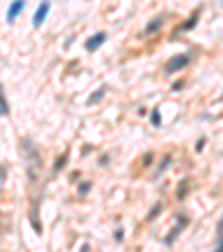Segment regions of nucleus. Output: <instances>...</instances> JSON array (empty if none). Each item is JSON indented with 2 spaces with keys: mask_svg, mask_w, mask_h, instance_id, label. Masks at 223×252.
Here are the masks:
<instances>
[{
  "mask_svg": "<svg viewBox=\"0 0 223 252\" xmlns=\"http://www.w3.org/2000/svg\"><path fill=\"white\" fill-rule=\"evenodd\" d=\"M190 63H192V54H176V56H172L170 60L165 63L163 72L167 74V76H172V74H179L181 69H186Z\"/></svg>",
  "mask_w": 223,
  "mask_h": 252,
  "instance_id": "1",
  "label": "nucleus"
},
{
  "mask_svg": "<svg viewBox=\"0 0 223 252\" xmlns=\"http://www.w3.org/2000/svg\"><path fill=\"white\" fill-rule=\"evenodd\" d=\"M49 9H52V2H49V0H43V2L36 7V11H34V20H32V25L36 27V29H38V27H43V22H45V18H47Z\"/></svg>",
  "mask_w": 223,
  "mask_h": 252,
  "instance_id": "2",
  "label": "nucleus"
},
{
  "mask_svg": "<svg viewBox=\"0 0 223 252\" xmlns=\"http://www.w3.org/2000/svg\"><path fill=\"white\" fill-rule=\"evenodd\" d=\"M25 2H27V0H14V2L9 5V9H7V22H9V25H14V22H16V18L22 14V9H25Z\"/></svg>",
  "mask_w": 223,
  "mask_h": 252,
  "instance_id": "3",
  "label": "nucleus"
},
{
  "mask_svg": "<svg viewBox=\"0 0 223 252\" xmlns=\"http://www.w3.org/2000/svg\"><path fill=\"white\" fill-rule=\"evenodd\" d=\"M107 38H110V36H107V32H96L94 36H92L90 40L85 42V49H87V52H96V49L101 47V45H105Z\"/></svg>",
  "mask_w": 223,
  "mask_h": 252,
  "instance_id": "4",
  "label": "nucleus"
},
{
  "mask_svg": "<svg viewBox=\"0 0 223 252\" xmlns=\"http://www.w3.org/2000/svg\"><path fill=\"white\" fill-rule=\"evenodd\" d=\"M165 25V16H156V18H152V20L148 22V27H145V36H152V34H156L161 29V27Z\"/></svg>",
  "mask_w": 223,
  "mask_h": 252,
  "instance_id": "5",
  "label": "nucleus"
},
{
  "mask_svg": "<svg viewBox=\"0 0 223 252\" xmlns=\"http://www.w3.org/2000/svg\"><path fill=\"white\" fill-rule=\"evenodd\" d=\"M186 226H187V219H186V214H181V221H179V223H176L174 228H172V232H170V236H167V239H165V243H167V246H170V243L174 241L176 236H179V232L183 230V228H186Z\"/></svg>",
  "mask_w": 223,
  "mask_h": 252,
  "instance_id": "6",
  "label": "nucleus"
},
{
  "mask_svg": "<svg viewBox=\"0 0 223 252\" xmlns=\"http://www.w3.org/2000/svg\"><path fill=\"white\" fill-rule=\"evenodd\" d=\"M0 116H9V100L5 96V85L0 83Z\"/></svg>",
  "mask_w": 223,
  "mask_h": 252,
  "instance_id": "7",
  "label": "nucleus"
},
{
  "mask_svg": "<svg viewBox=\"0 0 223 252\" xmlns=\"http://www.w3.org/2000/svg\"><path fill=\"white\" fill-rule=\"evenodd\" d=\"M197 22H199V11H194V14H192V16L187 18V20L183 22V25L176 27V32H187V29H192V27L197 25Z\"/></svg>",
  "mask_w": 223,
  "mask_h": 252,
  "instance_id": "8",
  "label": "nucleus"
},
{
  "mask_svg": "<svg viewBox=\"0 0 223 252\" xmlns=\"http://www.w3.org/2000/svg\"><path fill=\"white\" fill-rule=\"evenodd\" d=\"M105 92H107V87H98V90H96L94 94H92L90 98H87V105H96V103H98V100H101L103 96H105Z\"/></svg>",
  "mask_w": 223,
  "mask_h": 252,
  "instance_id": "9",
  "label": "nucleus"
},
{
  "mask_svg": "<svg viewBox=\"0 0 223 252\" xmlns=\"http://www.w3.org/2000/svg\"><path fill=\"white\" fill-rule=\"evenodd\" d=\"M90 190H92V183H90V181H83V183L78 185V190H76V194H78V199H83V196H85L87 192H90Z\"/></svg>",
  "mask_w": 223,
  "mask_h": 252,
  "instance_id": "10",
  "label": "nucleus"
},
{
  "mask_svg": "<svg viewBox=\"0 0 223 252\" xmlns=\"http://www.w3.org/2000/svg\"><path fill=\"white\" fill-rule=\"evenodd\" d=\"M149 121H152V125H154V127H161V123H163V118H161V112L159 110H152Z\"/></svg>",
  "mask_w": 223,
  "mask_h": 252,
  "instance_id": "11",
  "label": "nucleus"
},
{
  "mask_svg": "<svg viewBox=\"0 0 223 252\" xmlns=\"http://www.w3.org/2000/svg\"><path fill=\"white\" fill-rule=\"evenodd\" d=\"M161 210H163V203H156L154 208H152V210L148 212V221H154V219H156V214H159Z\"/></svg>",
  "mask_w": 223,
  "mask_h": 252,
  "instance_id": "12",
  "label": "nucleus"
},
{
  "mask_svg": "<svg viewBox=\"0 0 223 252\" xmlns=\"http://www.w3.org/2000/svg\"><path fill=\"white\" fill-rule=\"evenodd\" d=\"M187 188H190V179H186L183 181V185H181V190H176V199H183V196H186V192H187Z\"/></svg>",
  "mask_w": 223,
  "mask_h": 252,
  "instance_id": "13",
  "label": "nucleus"
},
{
  "mask_svg": "<svg viewBox=\"0 0 223 252\" xmlns=\"http://www.w3.org/2000/svg\"><path fill=\"white\" fill-rule=\"evenodd\" d=\"M65 161H67V152H65L63 156H58V161H56V165H54V170H56V172H58V170H63Z\"/></svg>",
  "mask_w": 223,
  "mask_h": 252,
  "instance_id": "14",
  "label": "nucleus"
},
{
  "mask_svg": "<svg viewBox=\"0 0 223 252\" xmlns=\"http://www.w3.org/2000/svg\"><path fill=\"white\" fill-rule=\"evenodd\" d=\"M172 161V156H163V161H161V165H159V172H163L165 168H167V163Z\"/></svg>",
  "mask_w": 223,
  "mask_h": 252,
  "instance_id": "15",
  "label": "nucleus"
},
{
  "mask_svg": "<svg viewBox=\"0 0 223 252\" xmlns=\"http://www.w3.org/2000/svg\"><path fill=\"white\" fill-rule=\"evenodd\" d=\"M114 239H116V241H123V230H121V228L114 232Z\"/></svg>",
  "mask_w": 223,
  "mask_h": 252,
  "instance_id": "16",
  "label": "nucleus"
},
{
  "mask_svg": "<svg viewBox=\"0 0 223 252\" xmlns=\"http://www.w3.org/2000/svg\"><path fill=\"white\" fill-rule=\"evenodd\" d=\"M5 174H7V170H5V168H0V188H2V181H5Z\"/></svg>",
  "mask_w": 223,
  "mask_h": 252,
  "instance_id": "17",
  "label": "nucleus"
},
{
  "mask_svg": "<svg viewBox=\"0 0 223 252\" xmlns=\"http://www.w3.org/2000/svg\"><path fill=\"white\" fill-rule=\"evenodd\" d=\"M80 252H90V246H83V250Z\"/></svg>",
  "mask_w": 223,
  "mask_h": 252,
  "instance_id": "18",
  "label": "nucleus"
},
{
  "mask_svg": "<svg viewBox=\"0 0 223 252\" xmlns=\"http://www.w3.org/2000/svg\"><path fill=\"white\" fill-rule=\"evenodd\" d=\"M214 252H221V246H217V250H214Z\"/></svg>",
  "mask_w": 223,
  "mask_h": 252,
  "instance_id": "19",
  "label": "nucleus"
}]
</instances>
